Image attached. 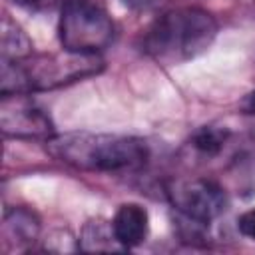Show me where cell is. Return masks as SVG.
Segmentation results:
<instances>
[{
    "label": "cell",
    "instance_id": "cell-1",
    "mask_svg": "<svg viewBox=\"0 0 255 255\" xmlns=\"http://www.w3.org/2000/svg\"><path fill=\"white\" fill-rule=\"evenodd\" d=\"M46 149L58 161L84 171H124L147 161V143L139 137L118 133L72 131L48 139Z\"/></svg>",
    "mask_w": 255,
    "mask_h": 255
},
{
    "label": "cell",
    "instance_id": "cell-2",
    "mask_svg": "<svg viewBox=\"0 0 255 255\" xmlns=\"http://www.w3.org/2000/svg\"><path fill=\"white\" fill-rule=\"evenodd\" d=\"M215 18L201 8L185 6L161 14L143 36V50L163 64H181L207 52L217 36Z\"/></svg>",
    "mask_w": 255,
    "mask_h": 255
},
{
    "label": "cell",
    "instance_id": "cell-3",
    "mask_svg": "<svg viewBox=\"0 0 255 255\" xmlns=\"http://www.w3.org/2000/svg\"><path fill=\"white\" fill-rule=\"evenodd\" d=\"M58 34L66 52L98 56L112 44L116 28L96 0H64Z\"/></svg>",
    "mask_w": 255,
    "mask_h": 255
},
{
    "label": "cell",
    "instance_id": "cell-4",
    "mask_svg": "<svg viewBox=\"0 0 255 255\" xmlns=\"http://www.w3.org/2000/svg\"><path fill=\"white\" fill-rule=\"evenodd\" d=\"M167 197L185 219L199 225H207L227 207L223 189L209 179H173Z\"/></svg>",
    "mask_w": 255,
    "mask_h": 255
},
{
    "label": "cell",
    "instance_id": "cell-5",
    "mask_svg": "<svg viewBox=\"0 0 255 255\" xmlns=\"http://www.w3.org/2000/svg\"><path fill=\"white\" fill-rule=\"evenodd\" d=\"M0 122L4 133L18 137H40L46 135L52 128L48 116L26 100H14L10 104L8 98H4Z\"/></svg>",
    "mask_w": 255,
    "mask_h": 255
},
{
    "label": "cell",
    "instance_id": "cell-6",
    "mask_svg": "<svg viewBox=\"0 0 255 255\" xmlns=\"http://www.w3.org/2000/svg\"><path fill=\"white\" fill-rule=\"evenodd\" d=\"M116 239L122 243L124 249L128 247H135L139 245L145 235H147V227H149V215L147 211L137 205V203H124L120 205V209L114 215L112 221Z\"/></svg>",
    "mask_w": 255,
    "mask_h": 255
},
{
    "label": "cell",
    "instance_id": "cell-7",
    "mask_svg": "<svg viewBox=\"0 0 255 255\" xmlns=\"http://www.w3.org/2000/svg\"><path fill=\"white\" fill-rule=\"evenodd\" d=\"M40 233V221L38 217L24 209V207H14L6 211L4 215V239L12 241L16 247H24L36 241Z\"/></svg>",
    "mask_w": 255,
    "mask_h": 255
},
{
    "label": "cell",
    "instance_id": "cell-8",
    "mask_svg": "<svg viewBox=\"0 0 255 255\" xmlns=\"http://www.w3.org/2000/svg\"><path fill=\"white\" fill-rule=\"evenodd\" d=\"M80 249L86 251H114V249H124L122 243L116 239L114 227L108 221L102 219H92L84 225L82 235H80Z\"/></svg>",
    "mask_w": 255,
    "mask_h": 255
},
{
    "label": "cell",
    "instance_id": "cell-9",
    "mask_svg": "<svg viewBox=\"0 0 255 255\" xmlns=\"http://www.w3.org/2000/svg\"><path fill=\"white\" fill-rule=\"evenodd\" d=\"M32 52L26 34L8 18L2 20V60H24Z\"/></svg>",
    "mask_w": 255,
    "mask_h": 255
},
{
    "label": "cell",
    "instance_id": "cell-10",
    "mask_svg": "<svg viewBox=\"0 0 255 255\" xmlns=\"http://www.w3.org/2000/svg\"><path fill=\"white\" fill-rule=\"evenodd\" d=\"M227 129L217 126H203L193 133V147L203 155H215L227 141Z\"/></svg>",
    "mask_w": 255,
    "mask_h": 255
},
{
    "label": "cell",
    "instance_id": "cell-11",
    "mask_svg": "<svg viewBox=\"0 0 255 255\" xmlns=\"http://www.w3.org/2000/svg\"><path fill=\"white\" fill-rule=\"evenodd\" d=\"M237 229H239L241 235H245V237H249V239L255 241V207L239 215V219H237Z\"/></svg>",
    "mask_w": 255,
    "mask_h": 255
},
{
    "label": "cell",
    "instance_id": "cell-12",
    "mask_svg": "<svg viewBox=\"0 0 255 255\" xmlns=\"http://www.w3.org/2000/svg\"><path fill=\"white\" fill-rule=\"evenodd\" d=\"M241 110H243L245 114H253V116H255V90H251V92L243 98V102H241Z\"/></svg>",
    "mask_w": 255,
    "mask_h": 255
},
{
    "label": "cell",
    "instance_id": "cell-13",
    "mask_svg": "<svg viewBox=\"0 0 255 255\" xmlns=\"http://www.w3.org/2000/svg\"><path fill=\"white\" fill-rule=\"evenodd\" d=\"M126 4H129V6H147V4H151V0H124Z\"/></svg>",
    "mask_w": 255,
    "mask_h": 255
}]
</instances>
